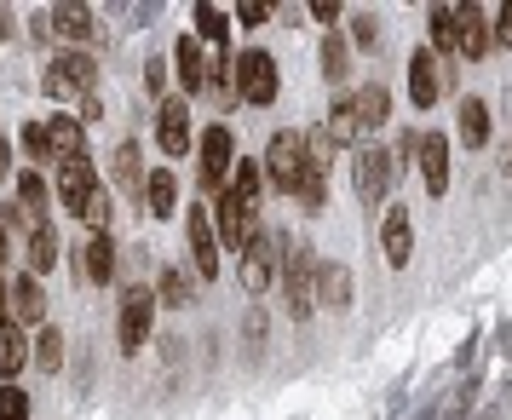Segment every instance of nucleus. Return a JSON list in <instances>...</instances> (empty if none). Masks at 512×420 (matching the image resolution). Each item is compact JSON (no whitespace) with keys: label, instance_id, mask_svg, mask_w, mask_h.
<instances>
[{"label":"nucleus","instance_id":"c85d7f7f","mask_svg":"<svg viewBox=\"0 0 512 420\" xmlns=\"http://www.w3.org/2000/svg\"><path fill=\"white\" fill-rule=\"evenodd\" d=\"M52 259H58V236H52V225H41V231H29V277H41V271H52Z\"/></svg>","mask_w":512,"mask_h":420},{"label":"nucleus","instance_id":"412c9836","mask_svg":"<svg viewBox=\"0 0 512 420\" xmlns=\"http://www.w3.org/2000/svg\"><path fill=\"white\" fill-rule=\"evenodd\" d=\"M386 110H392V98H386V87H363V93L351 98V116H357V133H374V127H386Z\"/></svg>","mask_w":512,"mask_h":420},{"label":"nucleus","instance_id":"b1692460","mask_svg":"<svg viewBox=\"0 0 512 420\" xmlns=\"http://www.w3.org/2000/svg\"><path fill=\"white\" fill-rule=\"evenodd\" d=\"M409 254H415V225H409L403 208H392L386 213V259L392 265H409Z\"/></svg>","mask_w":512,"mask_h":420},{"label":"nucleus","instance_id":"bb28decb","mask_svg":"<svg viewBox=\"0 0 512 420\" xmlns=\"http://www.w3.org/2000/svg\"><path fill=\"white\" fill-rule=\"evenodd\" d=\"M317 282H323V311H346V305H351L346 265H317Z\"/></svg>","mask_w":512,"mask_h":420},{"label":"nucleus","instance_id":"4be33fe9","mask_svg":"<svg viewBox=\"0 0 512 420\" xmlns=\"http://www.w3.org/2000/svg\"><path fill=\"white\" fill-rule=\"evenodd\" d=\"M144 202H150V213H156V219H173V202H179V179H173L167 167L144 173Z\"/></svg>","mask_w":512,"mask_h":420},{"label":"nucleus","instance_id":"9d476101","mask_svg":"<svg viewBox=\"0 0 512 420\" xmlns=\"http://www.w3.org/2000/svg\"><path fill=\"white\" fill-rule=\"evenodd\" d=\"M185 236H190L196 277H219V236H213V219L202 208H185Z\"/></svg>","mask_w":512,"mask_h":420},{"label":"nucleus","instance_id":"393cba45","mask_svg":"<svg viewBox=\"0 0 512 420\" xmlns=\"http://www.w3.org/2000/svg\"><path fill=\"white\" fill-rule=\"evenodd\" d=\"M18 208H24V213H29V225L41 231V219H47V179H41V167L18 173Z\"/></svg>","mask_w":512,"mask_h":420},{"label":"nucleus","instance_id":"6ab92c4d","mask_svg":"<svg viewBox=\"0 0 512 420\" xmlns=\"http://www.w3.org/2000/svg\"><path fill=\"white\" fill-rule=\"evenodd\" d=\"M29 363V346H24V328L12 323V317H0V380L12 386V374Z\"/></svg>","mask_w":512,"mask_h":420},{"label":"nucleus","instance_id":"1a4fd4ad","mask_svg":"<svg viewBox=\"0 0 512 420\" xmlns=\"http://www.w3.org/2000/svg\"><path fill=\"white\" fill-rule=\"evenodd\" d=\"M271 282H277V242L265 231H254L248 248H242V288H248V294H265Z\"/></svg>","mask_w":512,"mask_h":420},{"label":"nucleus","instance_id":"2eb2a0df","mask_svg":"<svg viewBox=\"0 0 512 420\" xmlns=\"http://www.w3.org/2000/svg\"><path fill=\"white\" fill-rule=\"evenodd\" d=\"M455 35H461V58H484L495 41L484 24V6H455Z\"/></svg>","mask_w":512,"mask_h":420},{"label":"nucleus","instance_id":"37998d69","mask_svg":"<svg viewBox=\"0 0 512 420\" xmlns=\"http://www.w3.org/2000/svg\"><path fill=\"white\" fill-rule=\"evenodd\" d=\"M6 162H12V144L0 139V173H6Z\"/></svg>","mask_w":512,"mask_h":420},{"label":"nucleus","instance_id":"f03ea898","mask_svg":"<svg viewBox=\"0 0 512 420\" xmlns=\"http://www.w3.org/2000/svg\"><path fill=\"white\" fill-rule=\"evenodd\" d=\"M156 328V294L144 282H127L121 288V351H139Z\"/></svg>","mask_w":512,"mask_h":420},{"label":"nucleus","instance_id":"a878e982","mask_svg":"<svg viewBox=\"0 0 512 420\" xmlns=\"http://www.w3.org/2000/svg\"><path fill=\"white\" fill-rule=\"evenodd\" d=\"M461 144H466V150H484V144H489V110H484V98H461Z\"/></svg>","mask_w":512,"mask_h":420},{"label":"nucleus","instance_id":"f704fd0d","mask_svg":"<svg viewBox=\"0 0 512 420\" xmlns=\"http://www.w3.org/2000/svg\"><path fill=\"white\" fill-rule=\"evenodd\" d=\"M323 70L328 81H346V41L340 35H323Z\"/></svg>","mask_w":512,"mask_h":420},{"label":"nucleus","instance_id":"f8f14e48","mask_svg":"<svg viewBox=\"0 0 512 420\" xmlns=\"http://www.w3.org/2000/svg\"><path fill=\"white\" fill-rule=\"evenodd\" d=\"M156 127H162L156 139H162L167 156H185V150H190V98L185 93L162 98V121H156Z\"/></svg>","mask_w":512,"mask_h":420},{"label":"nucleus","instance_id":"cd10ccee","mask_svg":"<svg viewBox=\"0 0 512 420\" xmlns=\"http://www.w3.org/2000/svg\"><path fill=\"white\" fill-rule=\"evenodd\" d=\"M116 185L127 190V196H139V190H144V162H139V144H133V139L116 144Z\"/></svg>","mask_w":512,"mask_h":420},{"label":"nucleus","instance_id":"c03bdc74","mask_svg":"<svg viewBox=\"0 0 512 420\" xmlns=\"http://www.w3.org/2000/svg\"><path fill=\"white\" fill-rule=\"evenodd\" d=\"M6 35H12V18H6V6H0V41H6Z\"/></svg>","mask_w":512,"mask_h":420},{"label":"nucleus","instance_id":"aec40b11","mask_svg":"<svg viewBox=\"0 0 512 420\" xmlns=\"http://www.w3.org/2000/svg\"><path fill=\"white\" fill-rule=\"evenodd\" d=\"M47 150L58 156V162H81V150H87V139H81V121H70V116L47 121Z\"/></svg>","mask_w":512,"mask_h":420},{"label":"nucleus","instance_id":"f3484780","mask_svg":"<svg viewBox=\"0 0 512 420\" xmlns=\"http://www.w3.org/2000/svg\"><path fill=\"white\" fill-rule=\"evenodd\" d=\"M93 167H87V156H81V162H64L58 167V196H64V202H70L75 213L87 208V196H93Z\"/></svg>","mask_w":512,"mask_h":420},{"label":"nucleus","instance_id":"7c9ffc66","mask_svg":"<svg viewBox=\"0 0 512 420\" xmlns=\"http://www.w3.org/2000/svg\"><path fill=\"white\" fill-rule=\"evenodd\" d=\"M432 47H438V52H461V35H455V6H432Z\"/></svg>","mask_w":512,"mask_h":420},{"label":"nucleus","instance_id":"72a5a7b5","mask_svg":"<svg viewBox=\"0 0 512 420\" xmlns=\"http://www.w3.org/2000/svg\"><path fill=\"white\" fill-rule=\"evenodd\" d=\"M81 219H87V236H98L104 225H110V190L98 185L93 196H87V208H81Z\"/></svg>","mask_w":512,"mask_h":420},{"label":"nucleus","instance_id":"423d86ee","mask_svg":"<svg viewBox=\"0 0 512 420\" xmlns=\"http://www.w3.org/2000/svg\"><path fill=\"white\" fill-rule=\"evenodd\" d=\"M47 93L52 98H93V58L87 52H64V58H52L47 64Z\"/></svg>","mask_w":512,"mask_h":420},{"label":"nucleus","instance_id":"49530a36","mask_svg":"<svg viewBox=\"0 0 512 420\" xmlns=\"http://www.w3.org/2000/svg\"><path fill=\"white\" fill-rule=\"evenodd\" d=\"M0 305H6V288H0Z\"/></svg>","mask_w":512,"mask_h":420},{"label":"nucleus","instance_id":"ddd939ff","mask_svg":"<svg viewBox=\"0 0 512 420\" xmlns=\"http://www.w3.org/2000/svg\"><path fill=\"white\" fill-rule=\"evenodd\" d=\"M420 185L432 190V196H443L449 190V139L443 133H420Z\"/></svg>","mask_w":512,"mask_h":420},{"label":"nucleus","instance_id":"ea45409f","mask_svg":"<svg viewBox=\"0 0 512 420\" xmlns=\"http://www.w3.org/2000/svg\"><path fill=\"white\" fill-rule=\"evenodd\" d=\"M236 18L254 29V24H265V18H271V6H259V0H242V6H236Z\"/></svg>","mask_w":512,"mask_h":420},{"label":"nucleus","instance_id":"c756f323","mask_svg":"<svg viewBox=\"0 0 512 420\" xmlns=\"http://www.w3.org/2000/svg\"><path fill=\"white\" fill-rule=\"evenodd\" d=\"M328 144H357V116H351V98H340L334 110H328Z\"/></svg>","mask_w":512,"mask_h":420},{"label":"nucleus","instance_id":"4c0bfd02","mask_svg":"<svg viewBox=\"0 0 512 420\" xmlns=\"http://www.w3.org/2000/svg\"><path fill=\"white\" fill-rule=\"evenodd\" d=\"M351 41H357V47H374V41H380V24H374L369 12H357V18H351Z\"/></svg>","mask_w":512,"mask_h":420},{"label":"nucleus","instance_id":"4468645a","mask_svg":"<svg viewBox=\"0 0 512 420\" xmlns=\"http://www.w3.org/2000/svg\"><path fill=\"white\" fill-rule=\"evenodd\" d=\"M409 98H415V110H432L443 98V75H438V58L432 52H415L409 58Z\"/></svg>","mask_w":512,"mask_h":420},{"label":"nucleus","instance_id":"a211bd4d","mask_svg":"<svg viewBox=\"0 0 512 420\" xmlns=\"http://www.w3.org/2000/svg\"><path fill=\"white\" fill-rule=\"evenodd\" d=\"M41 317H47L41 277H18V282H12V323H41Z\"/></svg>","mask_w":512,"mask_h":420},{"label":"nucleus","instance_id":"a19ab883","mask_svg":"<svg viewBox=\"0 0 512 420\" xmlns=\"http://www.w3.org/2000/svg\"><path fill=\"white\" fill-rule=\"evenodd\" d=\"M144 87H150V93H162V87H167V64H162V58H150V64H144Z\"/></svg>","mask_w":512,"mask_h":420},{"label":"nucleus","instance_id":"39448f33","mask_svg":"<svg viewBox=\"0 0 512 420\" xmlns=\"http://www.w3.org/2000/svg\"><path fill=\"white\" fill-rule=\"evenodd\" d=\"M259 173H265L277 190H300V179H305V139L300 133H277L271 150H265V167H259Z\"/></svg>","mask_w":512,"mask_h":420},{"label":"nucleus","instance_id":"0eeeda50","mask_svg":"<svg viewBox=\"0 0 512 420\" xmlns=\"http://www.w3.org/2000/svg\"><path fill=\"white\" fill-rule=\"evenodd\" d=\"M231 167H236L231 127H208V133H202V190L225 196V173H231Z\"/></svg>","mask_w":512,"mask_h":420},{"label":"nucleus","instance_id":"9b49d317","mask_svg":"<svg viewBox=\"0 0 512 420\" xmlns=\"http://www.w3.org/2000/svg\"><path fill=\"white\" fill-rule=\"evenodd\" d=\"M386 190H392V156L380 144H363L357 150V196L363 202H380Z\"/></svg>","mask_w":512,"mask_h":420},{"label":"nucleus","instance_id":"79ce46f5","mask_svg":"<svg viewBox=\"0 0 512 420\" xmlns=\"http://www.w3.org/2000/svg\"><path fill=\"white\" fill-rule=\"evenodd\" d=\"M489 35H495L501 47H512V6H507V12H501V18H495V29H489Z\"/></svg>","mask_w":512,"mask_h":420},{"label":"nucleus","instance_id":"58836bf2","mask_svg":"<svg viewBox=\"0 0 512 420\" xmlns=\"http://www.w3.org/2000/svg\"><path fill=\"white\" fill-rule=\"evenodd\" d=\"M24 150L35 156V162H47L52 150H47V127H24Z\"/></svg>","mask_w":512,"mask_h":420},{"label":"nucleus","instance_id":"a18cd8bd","mask_svg":"<svg viewBox=\"0 0 512 420\" xmlns=\"http://www.w3.org/2000/svg\"><path fill=\"white\" fill-rule=\"evenodd\" d=\"M0 265H6V225H0Z\"/></svg>","mask_w":512,"mask_h":420},{"label":"nucleus","instance_id":"2f4dec72","mask_svg":"<svg viewBox=\"0 0 512 420\" xmlns=\"http://www.w3.org/2000/svg\"><path fill=\"white\" fill-rule=\"evenodd\" d=\"M196 35H202V41H225V35H231V18H225L219 6H196Z\"/></svg>","mask_w":512,"mask_h":420},{"label":"nucleus","instance_id":"f257e3e1","mask_svg":"<svg viewBox=\"0 0 512 420\" xmlns=\"http://www.w3.org/2000/svg\"><path fill=\"white\" fill-rule=\"evenodd\" d=\"M282 294H288V317L305 323L317 311V259L305 242H288V265H282Z\"/></svg>","mask_w":512,"mask_h":420},{"label":"nucleus","instance_id":"473e14b6","mask_svg":"<svg viewBox=\"0 0 512 420\" xmlns=\"http://www.w3.org/2000/svg\"><path fill=\"white\" fill-rule=\"evenodd\" d=\"M35 363H41L47 374L64 363V334H58V328H41V340H35Z\"/></svg>","mask_w":512,"mask_h":420},{"label":"nucleus","instance_id":"dca6fc26","mask_svg":"<svg viewBox=\"0 0 512 420\" xmlns=\"http://www.w3.org/2000/svg\"><path fill=\"white\" fill-rule=\"evenodd\" d=\"M81 277L87 282H110L116 277V248H110V236L104 231L81 242Z\"/></svg>","mask_w":512,"mask_h":420},{"label":"nucleus","instance_id":"6e6552de","mask_svg":"<svg viewBox=\"0 0 512 420\" xmlns=\"http://www.w3.org/2000/svg\"><path fill=\"white\" fill-rule=\"evenodd\" d=\"M254 213H259V208H248L242 196H231V190H225V196H219V219H213V236H219L231 254H242V248H248V236H254Z\"/></svg>","mask_w":512,"mask_h":420},{"label":"nucleus","instance_id":"c9c22d12","mask_svg":"<svg viewBox=\"0 0 512 420\" xmlns=\"http://www.w3.org/2000/svg\"><path fill=\"white\" fill-rule=\"evenodd\" d=\"M0 420H29V397L18 386H0Z\"/></svg>","mask_w":512,"mask_h":420},{"label":"nucleus","instance_id":"7ed1b4c3","mask_svg":"<svg viewBox=\"0 0 512 420\" xmlns=\"http://www.w3.org/2000/svg\"><path fill=\"white\" fill-rule=\"evenodd\" d=\"M35 35H41V41H47V35H64L75 47H87V41H98V18L87 6L64 0V6H52V12H35Z\"/></svg>","mask_w":512,"mask_h":420},{"label":"nucleus","instance_id":"5701e85b","mask_svg":"<svg viewBox=\"0 0 512 420\" xmlns=\"http://www.w3.org/2000/svg\"><path fill=\"white\" fill-rule=\"evenodd\" d=\"M173 64H179V81H185V98L208 87V64H202V47H196V35H185V41H179V52H173Z\"/></svg>","mask_w":512,"mask_h":420},{"label":"nucleus","instance_id":"e433bc0d","mask_svg":"<svg viewBox=\"0 0 512 420\" xmlns=\"http://www.w3.org/2000/svg\"><path fill=\"white\" fill-rule=\"evenodd\" d=\"M162 300H167V305H190V282H185V271H167V277H162Z\"/></svg>","mask_w":512,"mask_h":420},{"label":"nucleus","instance_id":"20e7f679","mask_svg":"<svg viewBox=\"0 0 512 420\" xmlns=\"http://www.w3.org/2000/svg\"><path fill=\"white\" fill-rule=\"evenodd\" d=\"M236 93L248 98V104H271L277 98V58L265 47H248L236 58Z\"/></svg>","mask_w":512,"mask_h":420}]
</instances>
